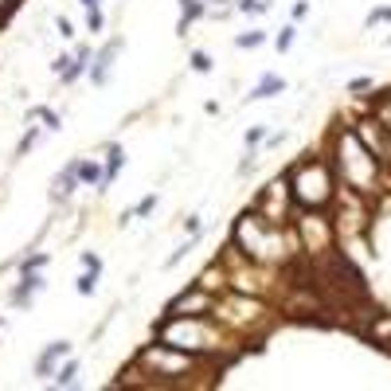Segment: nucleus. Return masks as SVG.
Returning a JSON list of instances; mask_svg holds the SVG:
<instances>
[{"label": "nucleus", "instance_id": "1", "mask_svg": "<svg viewBox=\"0 0 391 391\" xmlns=\"http://www.w3.org/2000/svg\"><path fill=\"white\" fill-rule=\"evenodd\" d=\"M290 184H293V200L302 207H309V212H317V207L329 204L332 196V172L321 161H305V165H297L290 172Z\"/></svg>", "mask_w": 391, "mask_h": 391}, {"label": "nucleus", "instance_id": "2", "mask_svg": "<svg viewBox=\"0 0 391 391\" xmlns=\"http://www.w3.org/2000/svg\"><path fill=\"white\" fill-rule=\"evenodd\" d=\"M337 165H341L344 180L356 188H368L371 180H376V161H371V153L360 145V133H341V145H337Z\"/></svg>", "mask_w": 391, "mask_h": 391}, {"label": "nucleus", "instance_id": "3", "mask_svg": "<svg viewBox=\"0 0 391 391\" xmlns=\"http://www.w3.org/2000/svg\"><path fill=\"white\" fill-rule=\"evenodd\" d=\"M165 344H172V348H184V352H192V348H200V344L207 341V332H204V325L200 321H192V317H172V321L165 325Z\"/></svg>", "mask_w": 391, "mask_h": 391}, {"label": "nucleus", "instance_id": "4", "mask_svg": "<svg viewBox=\"0 0 391 391\" xmlns=\"http://www.w3.org/2000/svg\"><path fill=\"white\" fill-rule=\"evenodd\" d=\"M204 309H207V293L204 290H188L168 305V317H192V313H204Z\"/></svg>", "mask_w": 391, "mask_h": 391}, {"label": "nucleus", "instance_id": "5", "mask_svg": "<svg viewBox=\"0 0 391 391\" xmlns=\"http://www.w3.org/2000/svg\"><path fill=\"white\" fill-rule=\"evenodd\" d=\"M67 348H71L67 341H55V344H51V348L43 352L39 360H36V376H51V368H55V360H59V356H63V352H67Z\"/></svg>", "mask_w": 391, "mask_h": 391}, {"label": "nucleus", "instance_id": "6", "mask_svg": "<svg viewBox=\"0 0 391 391\" xmlns=\"http://www.w3.org/2000/svg\"><path fill=\"white\" fill-rule=\"evenodd\" d=\"M282 87H286V82H282V78H278V75H266L263 82H258V87L251 90V98H270V94H278V90H282Z\"/></svg>", "mask_w": 391, "mask_h": 391}, {"label": "nucleus", "instance_id": "7", "mask_svg": "<svg viewBox=\"0 0 391 391\" xmlns=\"http://www.w3.org/2000/svg\"><path fill=\"white\" fill-rule=\"evenodd\" d=\"M75 180H82V176H78V161H75V165H71L67 172H63V176L55 180V196H67L71 188H75Z\"/></svg>", "mask_w": 391, "mask_h": 391}, {"label": "nucleus", "instance_id": "8", "mask_svg": "<svg viewBox=\"0 0 391 391\" xmlns=\"http://www.w3.org/2000/svg\"><path fill=\"white\" fill-rule=\"evenodd\" d=\"M87 59H90V51H87V47H78V55L71 59V67L63 71V78H67V82H71V78H78L82 71H87Z\"/></svg>", "mask_w": 391, "mask_h": 391}, {"label": "nucleus", "instance_id": "9", "mask_svg": "<svg viewBox=\"0 0 391 391\" xmlns=\"http://www.w3.org/2000/svg\"><path fill=\"white\" fill-rule=\"evenodd\" d=\"M55 383H59V388H75V383H78V364L75 360L63 364V371L55 376Z\"/></svg>", "mask_w": 391, "mask_h": 391}, {"label": "nucleus", "instance_id": "10", "mask_svg": "<svg viewBox=\"0 0 391 391\" xmlns=\"http://www.w3.org/2000/svg\"><path fill=\"white\" fill-rule=\"evenodd\" d=\"M117 168H121V145H110V161H106V180L102 184H110L117 176Z\"/></svg>", "mask_w": 391, "mask_h": 391}, {"label": "nucleus", "instance_id": "11", "mask_svg": "<svg viewBox=\"0 0 391 391\" xmlns=\"http://www.w3.org/2000/svg\"><path fill=\"white\" fill-rule=\"evenodd\" d=\"M110 59H114V47L110 51H102V55H98V67H94V82H106V63Z\"/></svg>", "mask_w": 391, "mask_h": 391}, {"label": "nucleus", "instance_id": "12", "mask_svg": "<svg viewBox=\"0 0 391 391\" xmlns=\"http://www.w3.org/2000/svg\"><path fill=\"white\" fill-rule=\"evenodd\" d=\"M78 176H82L87 184H98V180H106V172H98L94 165H78Z\"/></svg>", "mask_w": 391, "mask_h": 391}, {"label": "nucleus", "instance_id": "13", "mask_svg": "<svg viewBox=\"0 0 391 391\" xmlns=\"http://www.w3.org/2000/svg\"><path fill=\"white\" fill-rule=\"evenodd\" d=\"M239 8H243V12H254V16H258V12L270 8V0H239Z\"/></svg>", "mask_w": 391, "mask_h": 391}, {"label": "nucleus", "instance_id": "14", "mask_svg": "<svg viewBox=\"0 0 391 391\" xmlns=\"http://www.w3.org/2000/svg\"><path fill=\"white\" fill-rule=\"evenodd\" d=\"M192 71H204V75H207V71H212V55L196 51V55H192Z\"/></svg>", "mask_w": 391, "mask_h": 391}, {"label": "nucleus", "instance_id": "15", "mask_svg": "<svg viewBox=\"0 0 391 391\" xmlns=\"http://www.w3.org/2000/svg\"><path fill=\"white\" fill-rule=\"evenodd\" d=\"M94 274H98V270H87V274H82V278L75 282L78 293H94Z\"/></svg>", "mask_w": 391, "mask_h": 391}, {"label": "nucleus", "instance_id": "16", "mask_svg": "<svg viewBox=\"0 0 391 391\" xmlns=\"http://www.w3.org/2000/svg\"><path fill=\"white\" fill-rule=\"evenodd\" d=\"M263 31H251V36H239V47H258V43H263Z\"/></svg>", "mask_w": 391, "mask_h": 391}, {"label": "nucleus", "instance_id": "17", "mask_svg": "<svg viewBox=\"0 0 391 391\" xmlns=\"http://www.w3.org/2000/svg\"><path fill=\"white\" fill-rule=\"evenodd\" d=\"M31 117H39V121H47V129H59V117L51 114V110H36Z\"/></svg>", "mask_w": 391, "mask_h": 391}, {"label": "nucleus", "instance_id": "18", "mask_svg": "<svg viewBox=\"0 0 391 391\" xmlns=\"http://www.w3.org/2000/svg\"><path fill=\"white\" fill-rule=\"evenodd\" d=\"M293 43V28H282V36H278V51H290Z\"/></svg>", "mask_w": 391, "mask_h": 391}, {"label": "nucleus", "instance_id": "19", "mask_svg": "<svg viewBox=\"0 0 391 391\" xmlns=\"http://www.w3.org/2000/svg\"><path fill=\"white\" fill-rule=\"evenodd\" d=\"M153 204H156V200H153V196H149V200H141V204H137L129 215H149V212H153Z\"/></svg>", "mask_w": 391, "mask_h": 391}, {"label": "nucleus", "instance_id": "20", "mask_svg": "<svg viewBox=\"0 0 391 391\" xmlns=\"http://www.w3.org/2000/svg\"><path fill=\"white\" fill-rule=\"evenodd\" d=\"M368 87H371V78H352V82H348L352 94H360V90H368Z\"/></svg>", "mask_w": 391, "mask_h": 391}, {"label": "nucleus", "instance_id": "21", "mask_svg": "<svg viewBox=\"0 0 391 391\" xmlns=\"http://www.w3.org/2000/svg\"><path fill=\"white\" fill-rule=\"evenodd\" d=\"M380 20H391V8H376V12L368 16V24H380Z\"/></svg>", "mask_w": 391, "mask_h": 391}, {"label": "nucleus", "instance_id": "22", "mask_svg": "<svg viewBox=\"0 0 391 391\" xmlns=\"http://www.w3.org/2000/svg\"><path fill=\"white\" fill-rule=\"evenodd\" d=\"M59 31H63V36H67V39L75 36V28H71V20H63V16H59Z\"/></svg>", "mask_w": 391, "mask_h": 391}, {"label": "nucleus", "instance_id": "23", "mask_svg": "<svg viewBox=\"0 0 391 391\" xmlns=\"http://www.w3.org/2000/svg\"><path fill=\"white\" fill-rule=\"evenodd\" d=\"M12 4H16V0H0V12H8Z\"/></svg>", "mask_w": 391, "mask_h": 391}, {"label": "nucleus", "instance_id": "24", "mask_svg": "<svg viewBox=\"0 0 391 391\" xmlns=\"http://www.w3.org/2000/svg\"><path fill=\"white\" fill-rule=\"evenodd\" d=\"M82 4H87V8H98V0H82Z\"/></svg>", "mask_w": 391, "mask_h": 391}]
</instances>
